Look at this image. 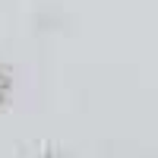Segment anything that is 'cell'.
<instances>
[{"instance_id": "6da1fadb", "label": "cell", "mask_w": 158, "mask_h": 158, "mask_svg": "<svg viewBox=\"0 0 158 158\" xmlns=\"http://www.w3.org/2000/svg\"><path fill=\"white\" fill-rule=\"evenodd\" d=\"M6 98H10V73L0 67V104H3Z\"/></svg>"}, {"instance_id": "7a4b0ae2", "label": "cell", "mask_w": 158, "mask_h": 158, "mask_svg": "<svg viewBox=\"0 0 158 158\" xmlns=\"http://www.w3.org/2000/svg\"><path fill=\"white\" fill-rule=\"evenodd\" d=\"M41 158H60V155H57V152H44Z\"/></svg>"}]
</instances>
